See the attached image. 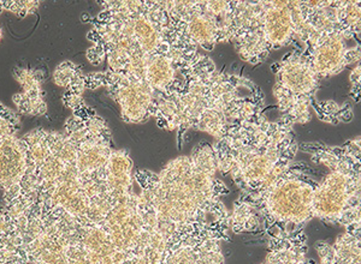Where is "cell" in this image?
<instances>
[{
  "label": "cell",
  "instance_id": "1",
  "mask_svg": "<svg viewBox=\"0 0 361 264\" xmlns=\"http://www.w3.org/2000/svg\"><path fill=\"white\" fill-rule=\"evenodd\" d=\"M265 96L255 82L217 69L214 61L197 52L185 70L182 92L171 96L157 94V124L164 130L202 131L221 139L243 122L262 117Z\"/></svg>",
  "mask_w": 361,
  "mask_h": 264
},
{
  "label": "cell",
  "instance_id": "2",
  "mask_svg": "<svg viewBox=\"0 0 361 264\" xmlns=\"http://www.w3.org/2000/svg\"><path fill=\"white\" fill-rule=\"evenodd\" d=\"M217 163L212 144L200 142L193 151L169 161L159 172L136 170L134 182L156 213L157 225L165 241L180 232L229 219L223 203L229 190L216 178Z\"/></svg>",
  "mask_w": 361,
  "mask_h": 264
},
{
  "label": "cell",
  "instance_id": "3",
  "mask_svg": "<svg viewBox=\"0 0 361 264\" xmlns=\"http://www.w3.org/2000/svg\"><path fill=\"white\" fill-rule=\"evenodd\" d=\"M217 171L233 179L241 194L260 190L294 163L299 144L283 119L259 118L231 127L212 144Z\"/></svg>",
  "mask_w": 361,
  "mask_h": 264
},
{
  "label": "cell",
  "instance_id": "4",
  "mask_svg": "<svg viewBox=\"0 0 361 264\" xmlns=\"http://www.w3.org/2000/svg\"><path fill=\"white\" fill-rule=\"evenodd\" d=\"M299 149L329 168L314 192L313 218L345 230L361 227L360 137L338 146L301 143Z\"/></svg>",
  "mask_w": 361,
  "mask_h": 264
},
{
  "label": "cell",
  "instance_id": "5",
  "mask_svg": "<svg viewBox=\"0 0 361 264\" xmlns=\"http://www.w3.org/2000/svg\"><path fill=\"white\" fill-rule=\"evenodd\" d=\"M308 168L305 163H293L258 191L240 195L258 213L265 234L302 231L314 219L313 201L318 182Z\"/></svg>",
  "mask_w": 361,
  "mask_h": 264
},
{
  "label": "cell",
  "instance_id": "6",
  "mask_svg": "<svg viewBox=\"0 0 361 264\" xmlns=\"http://www.w3.org/2000/svg\"><path fill=\"white\" fill-rule=\"evenodd\" d=\"M165 8L177 52H211L218 44L229 42L234 1H165Z\"/></svg>",
  "mask_w": 361,
  "mask_h": 264
},
{
  "label": "cell",
  "instance_id": "7",
  "mask_svg": "<svg viewBox=\"0 0 361 264\" xmlns=\"http://www.w3.org/2000/svg\"><path fill=\"white\" fill-rule=\"evenodd\" d=\"M276 75L274 96L281 119L295 126L312 119L311 105L316 100L320 80L302 51L296 49L271 66Z\"/></svg>",
  "mask_w": 361,
  "mask_h": 264
},
{
  "label": "cell",
  "instance_id": "8",
  "mask_svg": "<svg viewBox=\"0 0 361 264\" xmlns=\"http://www.w3.org/2000/svg\"><path fill=\"white\" fill-rule=\"evenodd\" d=\"M100 88L121 107V117L128 124L147 122L156 115L157 93L147 82L111 70L99 73Z\"/></svg>",
  "mask_w": 361,
  "mask_h": 264
},
{
  "label": "cell",
  "instance_id": "9",
  "mask_svg": "<svg viewBox=\"0 0 361 264\" xmlns=\"http://www.w3.org/2000/svg\"><path fill=\"white\" fill-rule=\"evenodd\" d=\"M117 251L127 260L134 257L144 231L142 216L140 213L137 194L133 191L115 204L102 224Z\"/></svg>",
  "mask_w": 361,
  "mask_h": 264
},
{
  "label": "cell",
  "instance_id": "10",
  "mask_svg": "<svg viewBox=\"0 0 361 264\" xmlns=\"http://www.w3.org/2000/svg\"><path fill=\"white\" fill-rule=\"evenodd\" d=\"M345 39L340 33L318 37L306 46L302 53L320 81L342 73L347 66L360 61V45L347 47Z\"/></svg>",
  "mask_w": 361,
  "mask_h": 264
},
{
  "label": "cell",
  "instance_id": "11",
  "mask_svg": "<svg viewBox=\"0 0 361 264\" xmlns=\"http://www.w3.org/2000/svg\"><path fill=\"white\" fill-rule=\"evenodd\" d=\"M27 154L22 139L13 134L0 144V191L5 204L11 203L21 192L27 172Z\"/></svg>",
  "mask_w": 361,
  "mask_h": 264
},
{
  "label": "cell",
  "instance_id": "12",
  "mask_svg": "<svg viewBox=\"0 0 361 264\" xmlns=\"http://www.w3.org/2000/svg\"><path fill=\"white\" fill-rule=\"evenodd\" d=\"M263 30L270 52L288 47L298 41L288 1H264Z\"/></svg>",
  "mask_w": 361,
  "mask_h": 264
},
{
  "label": "cell",
  "instance_id": "13",
  "mask_svg": "<svg viewBox=\"0 0 361 264\" xmlns=\"http://www.w3.org/2000/svg\"><path fill=\"white\" fill-rule=\"evenodd\" d=\"M269 251L262 264H308L307 236L305 230L295 233H267Z\"/></svg>",
  "mask_w": 361,
  "mask_h": 264
},
{
  "label": "cell",
  "instance_id": "14",
  "mask_svg": "<svg viewBox=\"0 0 361 264\" xmlns=\"http://www.w3.org/2000/svg\"><path fill=\"white\" fill-rule=\"evenodd\" d=\"M338 1H299L300 11L307 29V37L304 46L323 35L340 33L337 18Z\"/></svg>",
  "mask_w": 361,
  "mask_h": 264
},
{
  "label": "cell",
  "instance_id": "15",
  "mask_svg": "<svg viewBox=\"0 0 361 264\" xmlns=\"http://www.w3.org/2000/svg\"><path fill=\"white\" fill-rule=\"evenodd\" d=\"M105 184L114 206L134 191V166L129 151L114 149L105 168Z\"/></svg>",
  "mask_w": 361,
  "mask_h": 264
},
{
  "label": "cell",
  "instance_id": "16",
  "mask_svg": "<svg viewBox=\"0 0 361 264\" xmlns=\"http://www.w3.org/2000/svg\"><path fill=\"white\" fill-rule=\"evenodd\" d=\"M361 227L345 228L334 244L320 240L314 244L320 264H360Z\"/></svg>",
  "mask_w": 361,
  "mask_h": 264
},
{
  "label": "cell",
  "instance_id": "17",
  "mask_svg": "<svg viewBox=\"0 0 361 264\" xmlns=\"http://www.w3.org/2000/svg\"><path fill=\"white\" fill-rule=\"evenodd\" d=\"M229 227L235 234L263 232L258 213L248 202L238 197L229 215Z\"/></svg>",
  "mask_w": 361,
  "mask_h": 264
},
{
  "label": "cell",
  "instance_id": "18",
  "mask_svg": "<svg viewBox=\"0 0 361 264\" xmlns=\"http://www.w3.org/2000/svg\"><path fill=\"white\" fill-rule=\"evenodd\" d=\"M360 1H338L337 18L338 30L345 40L357 39L360 35Z\"/></svg>",
  "mask_w": 361,
  "mask_h": 264
},
{
  "label": "cell",
  "instance_id": "19",
  "mask_svg": "<svg viewBox=\"0 0 361 264\" xmlns=\"http://www.w3.org/2000/svg\"><path fill=\"white\" fill-rule=\"evenodd\" d=\"M311 108L316 111L317 115L322 122L334 124V125H337L340 122H352L353 119V108L347 102L340 105L333 100H329V101L314 100L311 105Z\"/></svg>",
  "mask_w": 361,
  "mask_h": 264
},
{
  "label": "cell",
  "instance_id": "20",
  "mask_svg": "<svg viewBox=\"0 0 361 264\" xmlns=\"http://www.w3.org/2000/svg\"><path fill=\"white\" fill-rule=\"evenodd\" d=\"M13 101L17 111L25 115L42 117L47 113V103L44 95L30 96L25 93H17L13 95Z\"/></svg>",
  "mask_w": 361,
  "mask_h": 264
},
{
  "label": "cell",
  "instance_id": "21",
  "mask_svg": "<svg viewBox=\"0 0 361 264\" xmlns=\"http://www.w3.org/2000/svg\"><path fill=\"white\" fill-rule=\"evenodd\" d=\"M13 78L16 80L22 92H37L42 90V81L45 80V73L42 70L28 69V68H15L13 69Z\"/></svg>",
  "mask_w": 361,
  "mask_h": 264
},
{
  "label": "cell",
  "instance_id": "22",
  "mask_svg": "<svg viewBox=\"0 0 361 264\" xmlns=\"http://www.w3.org/2000/svg\"><path fill=\"white\" fill-rule=\"evenodd\" d=\"M83 73L81 68L70 61H62L54 71V82L58 87L68 89Z\"/></svg>",
  "mask_w": 361,
  "mask_h": 264
},
{
  "label": "cell",
  "instance_id": "23",
  "mask_svg": "<svg viewBox=\"0 0 361 264\" xmlns=\"http://www.w3.org/2000/svg\"><path fill=\"white\" fill-rule=\"evenodd\" d=\"M21 126L20 117L13 111L8 110L6 106L0 103V144L5 139L16 134Z\"/></svg>",
  "mask_w": 361,
  "mask_h": 264
},
{
  "label": "cell",
  "instance_id": "24",
  "mask_svg": "<svg viewBox=\"0 0 361 264\" xmlns=\"http://www.w3.org/2000/svg\"><path fill=\"white\" fill-rule=\"evenodd\" d=\"M40 6V1H1V8L4 11H10L20 18H25L30 13H34Z\"/></svg>",
  "mask_w": 361,
  "mask_h": 264
},
{
  "label": "cell",
  "instance_id": "25",
  "mask_svg": "<svg viewBox=\"0 0 361 264\" xmlns=\"http://www.w3.org/2000/svg\"><path fill=\"white\" fill-rule=\"evenodd\" d=\"M360 64L357 63V66L354 68L353 71L349 76L350 80V92H349V96L353 99V101H360Z\"/></svg>",
  "mask_w": 361,
  "mask_h": 264
},
{
  "label": "cell",
  "instance_id": "26",
  "mask_svg": "<svg viewBox=\"0 0 361 264\" xmlns=\"http://www.w3.org/2000/svg\"><path fill=\"white\" fill-rule=\"evenodd\" d=\"M86 58L90 64L94 66L100 65L102 63L106 61L105 52L99 45L90 46V49H87Z\"/></svg>",
  "mask_w": 361,
  "mask_h": 264
},
{
  "label": "cell",
  "instance_id": "27",
  "mask_svg": "<svg viewBox=\"0 0 361 264\" xmlns=\"http://www.w3.org/2000/svg\"><path fill=\"white\" fill-rule=\"evenodd\" d=\"M0 40H1V30H0Z\"/></svg>",
  "mask_w": 361,
  "mask_h": 264
}]
</instances>
